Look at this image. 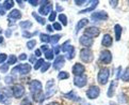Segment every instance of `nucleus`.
Wrapping results in <instances>:
<instances>
[{"label": "nucleus", "mask_w": 129, "mask_h": 105, "mask_svg": "<svg viewBox=\"0 0 129 105\" xmlns=\"http://www.w3.org/2000/svg\"><path fill=\"white\" fill-rule=\"evenodd\" d=\"M30 71H31V66L29 63H20V65L16 66L15 68H13L11 73H12V75H15V74L27 75L30 73Z\"/></svg>", "instance_id": "1"}, {"label": "nucleus", "mask_w": 129, "mask_h": 105, "mask_svg": "<svg viewBox=\"0 0 129 105\" xmlns=\"http://www.w3.org/2000/svg\"><path fill=\"white\" fill-rule=\"evenodd\" d=\"M109 76H110V72L108 68H101L98 71V75H97L98 83L101 85H106L109 79Z\"/></svg>", "instance_id": "2"}, {"label": "nucleus", "mask_w": 129, "mask_h": 105, "mask_svg": "<svg viewBox=\"0 0 129 105\" xmlns=\"http://www.w3.org/2000/svg\"><path fill=\"white\" fill-rule=\"evenodd\" d=\"M11 90L13 97L15 99H21L25 95V87L21 84H14Z\"/></svg>", "instance_id": "3"}, {"label": "nucleus", "mask_w": 129, "mask_h": 105, "mask_svg": "<svg viewBox=\"0 0 129 105\" xmlns=\"http://www.w3.org/2000/svg\"><path fill=\"white\" fill-rule=\"evenodd\" d=\"M56 81L54 79H49L47 81V84H46V92H45V99H48L50 97H52V95L56 93Z\"/></svg>", "instance_id": "4"}, {"label": "nucleus", "mask_w": 129, "mask_h": 105, "mask_svg": "<svg viewBox=\"0 0 129 105\" xmlns=\"http://www.w3.org/2000/svg\"><path fill=\"white\" fill-rule=\"evenodd\" d=\"M80 59L83 62H86V63L92 62L94 59L93 53H92V51L90 48H82L80 51Z\"/></svg>", "instance_id": "5"}, {"label": "nucleus", "mask_w": 129, "mask_h": 105, "mask_svg": "<svg viewBox=\"0 0 129 105\" xmlns=\"http://www.w3.org/2000/svg\"><path fill=\"white\" fill-rule=\"evenodd\" d=\"M42 89H43V85L40 80L34 79V80H31L29 83V90H30L31 94H35L38 92H41Z\"/></svg>", "instance_id": "6"}, {"label": "nucleus", "mask_w": 129, "mask_h": 105, "mask_svg": "<svg viewBox=\"0 0 129 105\" xmlns=\"http://www.w3.org/2000/svg\"><path fill=\"white\" fill-rule=\"evenodd\" d=\"M86 83H87V76L85 74L75 76V78H74V85L78 88H83L86 85Z\"/></svg>", "instance_id": "7"}, {"label": "nucleus", "mask_w": 129, "mask_h": 105, "mask_svg": "<svg viewBox=\"0 0 129 105\" xmlns=\"http://www.w3.org/2000/svg\"><path fill=\"white\" fill-rule=\"evenodd\" d=\"M99 94H100V89L97 86H91V87L86 90V97L91 100L98 98Z\"/></svg>", "instance_id": "8"}, {"label": "nucleus", "mask_w": 129, "mask_h": 105, "mask_svg": "<svg viewBox=\"0 0 129 105\" xmlns=\"http://www.w3.org/2000/svg\"><path fill=\"white\" fill-rule=\"evenodd\" d=\"M99 60L100 62H103L104 65H109L110 62L112 61V54L108 49H105L100 53V56H99Z\"/></svg>", "instance_id": "9"}, {"label": "nucleus", "mask_w": 129, "mask_h": 105, "mask_svg": "<svg viewBox=\"0 0 129 105\" xmlns=\"http://www.w3.org/2000/svg\"><path fill=\"white\" fill-rule=\"evenodd\" d=\"M91 18L93 20H107L108 19V13L105 11H98V12H93L91 15Z\"/></svg>", "instance_id": "10"}, {"label": "nucleus", "mask_w": 129, "mask_h": 105, "mask_svg": "<svg viewBox=\"0 0 129 105\" xmlns=\"http://www.w3.org/2000/svg\"><path fill=\"white\" fill-rule=\"evenodd\" d=\"M100 33V30L97 28V27H94V26H92V27H87V28L85 29L84 31V35L86 36H89V38H95V36H98Z\"/></svg>", "instance_id": "11"}, {"label": "nucleus", "mask_w": 129, "mask_h": 105, "mask_svg": "<svg viewBox=\"0 0 129 105\" xmlns=\"http://www.w3.org/2000/svg\"><path fill=\"white\" fill-rule=\"evenodd\" d=\"M84 71H85V68H84V66L82 65V63H80V62L75 63V65H74V67H73V74L75 75V76L82 75V74L84 73Z\"/></svg>", "instance_id": "12"}, {"label": "nucleus", "mask_w": 129, "mask_h": 105, "mask_svg": "<svg viewBox=\"0 0 129 105\" xmlns=\"http://www.w3.org/2000/svg\"><path fill=\"white\" fill-rule=\"evenodd\" d=\"M52 12V4L51 3H48V4H44V6H41L40 9H39V14L41 15H48L50 13Z\"/></svg>", "instance_id": "13"}, {"label": "nucleus", "mask_w": 129, "mask_h": 105, "mask_svg": "<svg viewBox=\"0 0 129 105\" xmlns=\"http://www.w3.org/2000/svg\"><path fill=\"white\" fill-rule=\"evenodd\" d=\"M64 63H65V58H64V56H60L59 55V56L54 59L52 67L54 70H60L61 68H63Z\"/></svg>", "instance_id": "14"}, {"label": "nucleus", "mask_w": 129, "mask_h": 105, "mask_svg": "<svg viewBox=\"0 0 129 105\" xmlns=\"http://www.w3.org/2000/svg\"><path fill=\"white\" fill-rule=\"evenodd\" d=\"M79 43L81 45H83L84 47L89 48V47H91L92 45H93V40H92L91 38H89V36H86V35H82V36H80V39H79Z\"/></svg>", "instance_id": "15"}, {"label": "nucleus", "mask_w": 129, "mask_h": 105, "mask_svg": "<svg viewBox=\"0 0 129 105\" xmlns=\"http://www.w3.org/2000/svg\"><path fill=\"white\" fill-rule=\"evenodd\" d=\"M113 43V39H112V36L110 35V34H105L103 36V40H101V44H103V46L105 47H110L112 45Z\"/></svg>", "instance_id": "16"}, {"label": "nucleus", "mask_w": 129, "mask_h": 105, "mask_svg": "<svg viewBox=\"0 0 129 105\" xmlns=\"http://www.w3.org/2000/svg\"><path fill=\"white\" fill-rule=\"evenodd\" d=\"M21 12L19 10H16V9H14V10H12L10 13H9V18L10 19H20L21 18Z\"/></svg>", "instance_id": "17"}, {"label": "nucleus", "mask_w": 129, "mask_h": 105, "mask_svg": "<svg viewBox=\"0 0 129 105\" xmlns=\"http://www.w3.org/2000/svg\"><path fill=\"white\" fill-rule=\"evenodd\" d=\"M87 23H89V19H87V18H82V19H80L78 22L77 25H76V33H78L80 31V29L85 27L87 25Z\"/></svg>", "instance_id": "18"}, {"label": "nucleus", "mask_w": 129, "mask_h": 105, "mask_svg": "<svg viewBox=\"0 0 129 105\" xmlns=\"http://www.w3.org/2000/svg\"><path fill=\"white\" fill-rule=\"evenodd\" d=\"M114 32H115V41H119L121 40L122 32H123V28L118 24L114 26Z\"/></svg>", "instance_id": "19"}, {"label": "nucleus", "mask_w": 129, "mask_h": 105, "mask_svg": "<svg viewBox=\"0 0 129 105\" xmlns=\"http://www.w3.org/2000/svg\"><path fill=\"white\" fill-rule=\"evenodd\" d=\"M63 97L68 99V100H71V101H79V100H81V99H79L77 97L75 91H71V92H68V93H64Z\"/></svg>", "instance_id": "20"}, {"label": "nucleus", "mask_w": 129, "mask_h": 105, "mask_svg": "<svg viewBox=\"0 0 129 105\" xmlns=\"http://www.w3.org/2000/svg\"><path fill=\"white\" fill-rule=\"evenodd\" d=\"M90 3H91V7L90 8H86V9H84V10H82V11H80L79 12V14H83V13H87V12H91V11H93L94 9L97 7V4L99 3L98 1H90Z\"/></svg>", "instance_id": "21"}, {"label": "nucleus", "mask_w": 129, "mask_h": 105, "mask_svg": "<svg viewBox=\"0 0 129 105\" xmlns=\"http://www.w3.org/2000/svg\"><path fill=\"white\" fill-rule=\"evenodd\" d=\"M19 26H20V28L22 29V30H28V29H30L32 26H33V24L30 22V20H22V22H20L19 23Z\"/></svg>", "instance_id": "22"}, {"label": "nucleus", "mask_w": 129, "mask_h": 105, "mask_svg": "<svg viewBox=\"0 0 129 105\" xmlns=\"http://www.w3.org/2000/svg\"><path fill=\"white\" fill-rule=\"evenodd\" d=\"M115 87H116V80H112L111 84H110V87L108 89V97L109 98H112L114 95V90H115Z\"/></svg>", "instance_id": "23"}, {"label": "nucleus", "mask_w": 129, "mask_h": 105, "mask_svg": "<svg viewBox=\"0 0 129 105\" xmlns=\"http://www.w3.org/2000/svg\"><path fill=\"white\" fill-rule=\"evenodd\" d=\"M32 16H33V17L35 18V20L38 22V23H40L41 25H46V19H45L43 16L39 15L36 12H32Z\"/></svg>", "instance_id": "24"}, {"label": "nucleus", "mask_w": 129, "mask_h": 105, "mask_svg": "<svg viewBox=\"0 0 129 105\" xmlns=\"http://www.w3.org/2000/svg\"><path fill=\"white\" fill-rule=\"evenodd\" d=\"M15 2L13 1V0H6V1H3L2 6L4 8V10H11V9L14 7Z\"/></svg>", "instance_id": "25"}, {"label": "nucleus", "mask_w": 129, "mask_h": 105, "mask_svg": "<svg viewBox=\"0 0 129 105\" xmlns=\"http://www.w3.org/2000/svg\"><path fill=\"white\" fill-rule=\"evenodd\" d=\"M72 47V45H71V41L70 40H67L66 42H64L62 45H61V51L63 53H67L68 52V49H70Z\"/></svg>", "instance_id": "26"}, {"label": "nucleus", "mask_w": 129, "mask_h": 105, "mask_svg": "<svg viewBox=\"0 0 129 105\" xmlns=\"http://www.w3.org/2000/svg\"><path fill=\"white\" fill-rule=\"evenodd\" d=\"M44 63H45L44 59H42V58L38 59V60L35 61V63H34V67H33V69H34V70H41V68L43 67V65H44Z\"/></svg>", "instance_id": "27"}, {"label": "nucleus", "mask_w": 129, "mask_h": 105, "mask_svg": "<svg viewBox=\"0 0 129 105\" xmlns=\"http://www.w3.org/2000/svg\"><path fill=\"white\" fill-rule=\"evenodd\" d=\"M121 78L123 81H126V83H129V68H126L125 71H124L123 75L121 76Z\"/></svg>", "instance_id": "28"}, {"label": "nucleus", "mask_w": 129, "mask_h": 105, "mask_svg": "<svg viewBox=\"0 0 129 105\" xmlns=\"http://www.w3.org/2000/svg\"><path fill=\"white\" fill-rule=\"evenodd\" d=\"M8 62H7V65L9 66H11V65H15V63L17 62V57L15 56V55H11V56H9L8 57Z\"/></svg>", "instance_id": "29"}, {"label": "nucleus", "mask_w": 129, "mask_h": 105, "mask_svg": "<svg viewBox=\"0 0 129 105\" xmlns=\"http://www.w3.org/2000/svg\"><path fill=\"white\" fill-rule=\"evenodd\" d=\"M40 40L44 43H49L50 42V35L47 33H41L40 34Z\"/></svg>", "instance_id": "30"}, {"label": "nucleus", "mask_w": 129, "mask_h": 105, "mask_svg": "<svg viewBox=\"0 0 129 105\" xmlns=\"http://www.w3.org/2000/svg\"><path fill=\"white\" fill-rule=\"evenodd\" d=\"M61 34H54V35H52V36H50V42L49 43H51L52 45H54V44H57L58 42H59V40L61 39Z\"/></svg>", "instance_id": "31"}, {"label": "nucleus", "mask_w": 129, "mask_h": 105, "mask_svg": "<svg viewBox=\"0 0 129 105\" xmlns=\"http://www.w3.org/2000/svg\"><path fill=\"white\" fill-rule=\"evenodd\" d=\"M39 33V31L36 30L35 32H28V31H22V36L24 38H26V39H30V38H32V36H34V35H36Z\"/></svg>", "instance_id": "32"}, {"label": "nucleus", "mask_w": 129, "mask_h": 105, "mask_svg": "<svg viewBox=\"0 0 129 105\" xmlns=\"http://www.w3.org/2000/svg\"><path fill=\"white\" fill-rule=\"evenodd\" d=\"M9 99L10 98H8L7 95L2 92V90H0V103L7 104V103H9Z\"/></svg>", "instance_id": "33"}, {"label": "nucleus", "mask_w": 129, "mask_h": 105, "mask_svg": "<svg viewBox=\"0 0 129 105\" xmlns=\"http://www.w3.org/2000/svg\"><path fill=\"white\" fill-rule=\"evenodd\" d=\"M59 20H60V24H63V26L67 25V17H66L65 14H60L59 15Z\"/></svg>", "instance_id": "34"}, {"label": "nucleus", "mask_w": 129, "mask_h": 105, "mask_svg": "<svg viewBox=\"0 0 129 105\" xmlns=\"http://www.w3.org/2000/svg\"><path fill=\"white\" fill-rule=\"evenodd\" d=\"M68 77H70V74H68L67 72H65V71H62V72H60L58 74V78L59 79H67Z\"/></svg>", "instance_id": "35"}, {"label": "nucleus", "mask_w": 129, "mask_h": 105, "mask_svg": "<svg viewBox=\"0 0 129 105\" xmlns=\"http://www.w3.org/2000/svg\"><path fill=\"white\" fill-rule=\"evenodd\" d=\"M35 45H36V40L31 39L27 42V47H28V49H33L35 47Z\"/></svg>", "instance_id": "36"}, {"label": "nucleus", "mask_w": 129, "mask_h": 105, "mask_svg": "<svg viewBox=\"0 0 129 105\" xmlns=\"http://www.w3.org/2000/svg\"><path fill=\"white\" fill-rule=\"evenodd\" d=\"M4 83H6L7 85H11L14 83V77H13L12 75H8L4 77Z\"/></svg>", "instance_id": "37"}, {"label": "nucleus", "mask_w": 129, "mask_h": 105, "mask_svg": "<svg viewBox=\"0 0 129 105\" xmlns=\"http://www.w3.org/2000/svg\"><path fill=\"white\" fill-rule=\"evenodd\" d=\"M74 57H75V47L72 46L67 52V58L68 59H73Z\"/></svg>", "instance_id": "38"}, {"label": "nucleus", "mask_w": 129, "mask_h": 105, "mask_svg": "<svg viewBox=\"0 0 129 105\" xmlns=\"http://www.w3.org/2000/svg\"><path fill=\"white\" fill-rule=\"evenodd\" d=\"M45 58L48 59V60H51V59H53V52H52V49H48V51L45 53Z\"/></svg>", "instance_id": "39"}, {"label": "nucleus", "mask_w": 129, "mask_h": 105, "mask_svg": "<svg viewBox=\"0 0 129 105\" xmlns=\"http://www.w3.org/2000/svg\"><path fill=\"white\" fill-rule=\"evenodd\" d=\"M20 105H32V101L29 97H26L24 100H21Z\"/></svg>", "instance_id": "40"}, {"label": "nucleus", "mask_w": 129, "mask_h": 105, "mask_svg": "<svg viewBox=\"0 0 129 105\" xmlns=\"http://www.w3.org/2000/svg\"><path fill=\"white\" fill-rule=\"evenodd\" d=\"M50 66H51V65H50L49 62H46V63H44V65H43V67L41 68V72H42V73H45V72H47V71L49 70Z\"/></svg>", "instance_id": "41"}, {"label": "nucleus", "mask_w": 129, "mask_h": 105, "mask_svg": "<svg viewBox=\"0 0 129 105\" xmlns=\"http://www.w3.org/2000/svg\"><path fill=\"white\" fill-rule=\"evenodd\" d=\"M1 90H2V92L6 94L8 98H11L12 95H13V94H12V90H11L10 88H3V89H1Z\"/></svg>", "instance_id": "42"}, {"label": "nucleus", "mask_w": 129, "mask_h": 105, "mask_svg": "<svg viewBox=\"0 0 129 105\" xmlns=\"http://www.w3.org/2000/svg\"><path fill=\"white\" fill-rule=\"evenodd\" d=\"M56 18H57V12H56V11H52V12L49 14L48 19H49L50 22H54V20H56Z\"/></svg>", "instance_id": "43"}, {"label": "nucleus", "mask_w": 129, "mask_h": 105, "mask_svg": "<svg viewBox=\"0 0 129 105\" xmlns=\"http://www.w3.org/2000/svg\"><path fill=\"white\" fill-rule=\"evenodd\" d=\"M52 29L57 30V31H60V30L62 29V25L60 24V23H56V22H54L53 24H52Z\"/></svg>", "instance_id": "44"}, {"label": "nucleus", "mask_w": 129, "mask_h": 105, "mask_svg": "<svg viewBox=\"0 0 129 105\" xmlns=\"http://www.w3.org/2000/svg\"><path fill=\"white\" fill-rule=\"evenodd\" d=\"M9 70V65H7V63H3L2 66H0V72L1 73H7Z\"/></svg>", "instance_id": "45"}, {"label": "nucleus", "mask_w": 129, "mask_h": 105, "mask_svg": "<svg viewBox=\"0 0 129 105\" xmlns=\"http://www.w3.org/2000/svg\"><path fill=\"white\" fill-rule=\"evenodd\" d=\"M8 55L7 54H0V65H3L4 61H7Z\"/></svg>", "instance_id": "46"}, {"label": "nucleus", "mask_w": 129, "mask_h": 105, "mask_svg": "<svg viewBox=\"0 0 129 105\" xmlns=\"http://www.w3.org/2000/svg\"><path fill=\"white\" fill-rule=\"evenodd\" d=\"M28 3L30 4V6H32V7H38L39 4H40V2L36 1V0H29Z\"/></svg>", "instance_id": "47"}, {"label": "nucleus", "mask_w": 129, "mask_h": 105, "mask_svg": "<svg viewBox=\"0 0 129 105\" xmlns=\"http://www.w3.org/2000/svg\"><path fill=\"white\" fill-rule=\"evenodd\" d=\"M49 49V46L47 44H44V45H42V46H41V52H44V53H46Z\"/></svg>", "instance_id": "48"}, {"label": "nucleus", "mask_w": 129, "mask_h": 105, "mask_svg": "<svg viewBox=\"0 0 129 105\" xmlns=\"http://www.w3.org/2000/svg\"><path fill=\"white\" fill-rule=\"evenodd\" d=\"M60 51H61V46H54V48L52 49L53 54L58 55V56H59V53H60Z\"/></svg>", "instance_id": "49"}, {"label": "nucleus", "mask_w": 129, "mask_h": 105, "mask_svg": "<svg viewBox=\"0 0 129 105\" xmlns=\"http://www.w3.org/2000/svg\"><path fill=\"white\" fill-rule=\"evenodd\" d=\"M6 15V10H4V8L1 3H0V16H3Z\"/></svg>", "instance_id": "50"}, {"label": "nucleus", "mask_w": 129, "mask_h": 105, "mask_svg": "<svg viewBox=\"0 0 129 105\" xmlns=\"http://www.w3.org/2000/svg\"><path fill=\"white\" fill-rule=\"evenodd\" d=\"M27 57H28V56H27V55H26L25 53H22V54H20V55H19V57H18V59H19V60H21V61H24V60H26V59H27Z\"/></svg>", "instance_id": "51"}, {"label": "nucleus", "mask_w": 129, "mask_h": 105, "mask_svg": "<svg viewBox=\"0 0 129 105\" xmlns=\"http://www.w3.org/2000/svg\"><path fill=\"white\" fill-rule=\"evenodd\" d=\"M87 1H84V0H76L75 1V4H77V6H82V4L86 3Z\"/></svg>", "instance_id": "52"}, {"label": "nucleus", "mask_w": 129, "mask_h": 105, "mask_svg": "<svg viewBox=\"0 0 129 105\" xmlns=\"http://www.w3.org/2000/svg\"><path fill=\"white\" fill-rule=\"evenodd\" d=\"M41 55H42V52H41V49H36L34 52V56L38 58V57H41Z\"/></svg>", "instance_id": "53"}, {"label": "nucleus", "mask_w": 129, "mask_h": 105, "mask_svg": "<svg viewBox=\"0 0 129 105\" xmlns=\"http://www.w3.org/2000/svg\"><path fill=\"white\" fill-rule=\"evenodd\" d=\"M4 33H6L7 38H10V36L12 35V31H11V29H8V30H6V32H4Z\"/></svg>", "instance_id": "54"}, {"label": "nucleus", "mask_w": 129, "mask_h": 105, "mask_svg": "<svg viewBox=\"0 0 129 105\" xmlns=\"http://www.w3.org/2000/svg\"><path fill=\"white\" fill-rule=\"evenodd\" d=\"M109 3H110V4H111V6H112L113 8H115V7H116V6H117V3H118V1H117V0H115V1H112V0H111V1H109Z\"/></svg>", "instance_id": "55"}, {"label": "nucleus", "mask_w": 129, "mask_h": 105, "mask_svg": "<svg viewBox=\"0 0 129 105\" xmlns=\"http://www.w3.org/2000/svg\"><path fill=\"white\" fill-rule=\"evenodd\" d=\"M29 61H30V62H34V61H35V56H34V55H32V56H30Z\"/></svg>", "instance_id": "56"}, {"label": "nucleus", "mask_w": 129, "mask_h": 105, "mask_svg": "<svg viewBox=\"0 0 129 105\" xmlns=\"http://www.w3.org/2000/svg\"><path fill=\"white\" fill-rule=\"evenodd\" d=\"M16 2H17L18 4H19V6H20L21 8H24V7H25V6H24V3H25V2H24V1H20V0H17Z\"/></svg>", "instance_id": "57"}, {"label": "nucleus", "mask_w": 129, "mask_h": 105, "mask_svg": "<svg viewBox=\"0 0 129 105\" xmlns=\"http://www.w3.org/2000/svg\"><path fill=\"white\" fill-rule=\"evenodd\" d=\"M47 105H60V103H58V102H50Z\"/></svg>", "instance_id": "58"}, {"label": "nucleus", "mask_w": 129, "mask_h": 105, "mask_svg": "<svg viewBox=\"0 0 129 105\" xmlns=\"http://www.w3.org/2000/svg\"><path fill=\"white\" fill-rule=\"evenodd\" d=\"M47 30L49 31V32H52V27L48 25V26H47Z\"/></svg>", "instance_id": "59"}, {"label": "nucleus", "mask_w": 129, "mask_h": 105, "mask_svg": "<svg viewBox=\"0 0 129 105\" xmlns=\"http://www.w3.org/2000/svg\"><path fill=\"white\" fill-rule=\"evenodd\" d=\"M57 11H63V9H62L61 7H60L59 4H57Z\"/></svg>", "instance_id": "60"}, {"label": "nucleus", "mask_w": 129, "mask_h": 105, "mask_svg": "<svg viewBox=\"0 0 129 105\" xmlns=\"http://www.w3.org/2000/svg\"><path fill=\"white\" fill-rule=\"evenodd\" d=\"M3 42V36H0V44Z\"/></svg>", "instance_id": "61"}, {"label": "nucleus", "mask_w": 129, "mask_h": 105, "mask_svg": "<svg viewBox=\"0 0 129 105\" xmlns=\"http://www.w3.org/2000/svg\"><path fill=\"white\" fill-rule=\"evenodd\" d=\"M2 32H3V30H2V29H1V27H0V34H1V33H2Z\"/></svg>", "instance_id": "62"}]
</instances>
